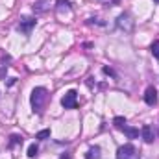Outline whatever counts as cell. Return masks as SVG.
Segmentation results:
<instances>
[{"mask_svg":"<svg viewBox=\"0 0 159 159\" xmlns=\"http://www.w3.org/2000/svg\"><path fill=\"white\" fill-rule=\"evenodd\" d=\"M48 100H50L48 91H46L44 87H35V89L32 91V96H30V104H32L34 113L43 115V111H44V107H46Z\"/></svg>","mask_w":159,"mask_h":159,"instance_id":"obj_1","label":"cell"},{"mask_svg":"<svg viewBox=\"0 0 159 159\" xmlns=\"http://www.w3.org/2000/svg\"><path fill=\"white\" fill-rule=\"evenodd\" d=\"M117 159H141V154L133 144H124L117 150Z\"/></svg>","mask_w":159,"mask_h":159,"instance_id":"obj_2","label":"cell"},{"mask_svg":"<svg viewBox=\"0 0 159 159\" xmlns=\"http://www.w3.org/2000/svg\"><path fill=\"white\" fill-rule=\"evenodd\" d=\"M133 26H135V20L131 19V15H129L128 11L122 13V15H119V19H117V28L124 30V34H131V32H133Z\"/></svg>","mask_w":159,"mask_h":159,"instance_id":"obj_3","label":"cell"},{"mask_svg":"<svg viewBox=\"0 0 159 159\" xmlns=\"http://www.w3.org/2000/svg\"><path fill=\"white\" fill-rule=\"evenodd\" d=\"M35 24H37L35 17H22V19H20V22L17 24V32L24 34V35H30V34H32V30L35 28Z\"/></svg>","mask_w":159,"mask_h":159,"instance_id":"obj_4","label":"cell"},{"mask_svg":"<svg viewBox=\"0 0 159 159\" xmlns=\"http://www.w3.org/2000/svg\"><path fill=\"white\" fill-rule=\"evenodd\" d=\"M61 106L65 109H76L78 107V93L74 89H70L63 98H61Z\"/></svg>","mask_w":159,"mask_h":159,"instance_id":"obj_5","label":"cell"},{"mask_svg":"<svg viewBox=\"0 0 159 159\" xmlns=\"http://www.w3.org/2000/svg\"><path fill=\"white\" fill-rule=\"evenodd\" d=\"M144 102L150 107H154L157 104V91H156V87H152V85L146 87V91H144Z\"/></svg>","mask_w":159,"mask_h":159,"instance_id":"obj_6","label":"cell"},{"mask_svg":"<svg viewBox=\"0 0 159 159\" xmlns=\"http://www.w3.org/2000/svg\"><path fill=\"white\" fill-rule=\"evenodd\" d=\"M141 135H143L144 143H154V139H156L154 129H152V126H150V124H144V126L141 128Z\"/></svg>","mask_w":159,"mask_h":159,"instance_id":"obj_7","label":"cell"},{"mask_svg":"<svg viewBox=\"0 0 159 159\" xmlns=\"http://www.w3.org/2000/svg\"><path fill=\"white\" fill-rule=\"evenodd\" d=\"M119 129H122V131L128 135V139H137V137H139V129H137V128H131V126H128V124H124Z\"/></svg>","mask_w":159,"mask_h":159,"instance_id":"obj_8","label":"cell"},{"mask_svg":"<svg viewBox=\"0 0 159 159\" xmlns=\"http://www.w3.org/2000/svg\"><path fill=\"white\" fill-rule=\"evenodd\" d=\"M100 146H91L85 154V159H100Z\"/></svg>","mask_w":159,"mask_h":159,"instance_id":"obj_9","label":"cell"},{"mask_svg":"<svg viewBox=\"0 0 159 159\" xmlns=\"http://www.w3.org/2000/svg\"><path fill=\"white\" fill-rule=\"evenodd\" d=\"M46 4H48V0H37V2L34 4V11H35V13H44V11L48 9Z\"/></svg>","mask_w":159,"mask_h":159,"instance_id":"obj_10","label":"cell"},{"mask_svg":"<svg viewBox=\"0 0 159 159\" xmlns=\"http://www.w3.org/2000/svg\"><path fill=\"white\" fill-rule=\"evenodd\" d=\"M22 141H24V139H22V135L13 133V135L9 137V144H7V146H9V148H13V146H17V144H22Z\"/></svg>","mask_w":159,"mask_h":159,"instance_id":"obj_11","label":"cell"},{"mask_svg":"<svg viewBox=\"0 0 159 159\" xmlns=\"http://www.w3.org/2000/svg\"><path fill=\"white\" fill-rule=\"evenodd\" d=\"M150 50H152V54H154V57L159 59V41H154L152 43V46H150Z\"/></svg>","mask_w":159,"mask_h":159,"instance_id":"obj_12","label":"cell"},{"mask_svg":"<svg viewBox=\"0 0 159 159\" xmlns=\"http://www.w3.org/2000/svg\"><path fill=\"white\" fill-rule=\"evenodd\" d=\"M50 137V129H41L39 133L35 135V139H39V141H44V139H48Z\"/></svg>","mask_w":159,"mask_h":159,"instance_id":"obj_13","label":"cell"},{"mask_svg":"<svg viewBox=\"0 0 159 159\" xmlns=\"http://www.w3.org/2000/svg\"><path fill=\"white\" fill-rule=\"evenodd\" d=\"M37 150H39L37 144H30V146H28V157H35V156H37Z\"/></svg>","mask_w":159,"mask_h":159,"instance_id":"obj_14","label":"cell"},{"mask_svg":"<svg viewBox=\"0 0 159 159\" xmlns=\"http://www.w3.org/2000/svg\"><path fill=\"white\" fill-rule=\"evenodd\" d=\"M113 124H115V128H122V126L126 124V119H124V117H115V119H113Z\"/></svg>","mask_w":159,"mask_h":159,"instance_id":"obj_15","label":"cell"},{"mask_svg":"<svg viewBox=\"0 0 159 159\" xmlns=\"http://www.w3.org/2000/svg\"><path fill=\"white\" fill-rule=\"evenodd\" d=\"M102 72H104V74H109V76H115L113 69H109V67H104V69H102Z\"/></svg>","mask_w":159,"mask_h":159,"instance_id":"obj_16","label":"cell"},{"mask_svg":"<svg viewBox=\"0 0 159 159\" xmlns=\"http://www.w3.org/2000/svg\"><path fill=\"white\" fill-rule=\"evenodd\" d=\"M69 4H70L69 0H57V7H63V6H65V7H69Z\"/></svg>","mask_w":159,"mask_h":159,"instance_id":"obj_17","label":"cell"},{"mask_svg":"<svg viewBox=\"0 0 159 159\" xmlns=\"http://www.w3.org/2000/svg\"><path fill=\"white\" fill-rule=\"evenodd\" d=\"M6 72H7V67L4 65V67H0V78H4L6 76Z\"/></svg>","mask_w":159,"mask_h":159,"instance_id":"obj_18","label":"cell"},{"mask_svg":"<svg viewBox=\"0 0 159 159\" xmlns=\"http://www.w3.org/2000/svg\"><path fill=\"white\" fill-rule=\"evenodd\" d=\"M70 157H72V156H70L69 152H65V154H61V156H59V159H70Z\"/></svg>","mask_w":159,"mask_h":159,"instance_id":"obj_19","label":"cell"},{"mask_svg":"<svg viewBox=\"0 0 159 159\" xmlns=\"http://www.w3.org/2000/svg\"><path fill=\"white\" fill-rule=\"evenodd\" d=\"M154 2H157V4H159V0H154Z\"/></svg>","mask_w":159,"mask_h":159,"instance_id":"obj_20","label":"cell"}]
</instances>
